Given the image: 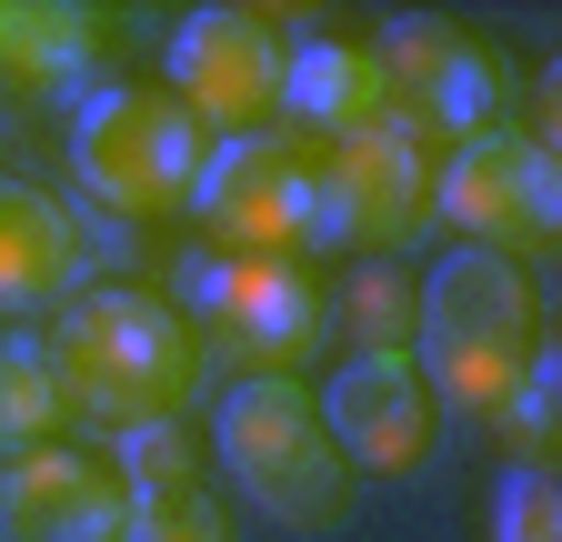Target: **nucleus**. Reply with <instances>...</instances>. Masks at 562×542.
<instances>
[{"mask_svg": "<svg viewBox=\"0 0 562 542\" xmlns=\"http://www.w3.org/2000/svg\"><path fill=\"white\" fill-rule=\"evenodd\" d=\"M131 542H232V522L201 483H171V493H131Z\"/></svg>", "mask_w": 562, "mask_h": 542, "instance_id": "nucleus-19", "label": "nucleus"}, {"mask_svg": "<svg viewBox=\"0 0 562 542\" xmlns=\"http://www.w3.org/2000/svg\"><path fill=\"white\" fill-rule=\"evenodd\" d=\"M552 382H562V352L542 342V352H532V372L503 392V413H492V422L513 432V452H522V462H542V452H552Z\"/></svg>", "mask_w": 562, "mask_h": 542, "instance_id": "nucleus-21", "label": "nucleus"}, {"mask_svg": "<svg viewBox=\"0 0 562 542\" xmlns=\"http://www.w3.org/2000/svg\"><path fill=\"white\" fill-rule=\"evenodd\" d=\"M281 71H292V21L281 11H241V0H211L171 31V101L191 121L232 131H271L281 111Z\"/></svg>", "mask_w": 562, "mask_h": 542, "instance_id": "nucleus-9", "label": "nucleus"}, {"mask_svg": "<svg viewBox=\"0 0 562 542\" xmlns=\"http://www.w3.org/2000/svg\"><path fill=\"white\" fill-rule=\"evenodd\" d=\"M382 101H392V131L412 151H462V142L513 131L522 71L492 31H472L452 11H412L382 31Z\"/></svg>", "mask_w": 562, "mask_h": 542, "instance_id": "nucleus-4", "label": "nucleus"}, {"mask_svg": "<svg viewBox=\"0 0 562 542\" xmlns=\"http://www.w3.org/2000/svg\"><path fill=\"white\" fill-rule=\"evenodd\" d=\"M201 121L161 91V81H111L70 111V181L81 201H101L111 222H161L191 212V181H201Z\"/></svg>", "mask_w": 562, "mask_h": 542, "instance_id": "nucleus-6", "label": "nucleus"}, {"mask_svg": "<svg viewBox=\"0 0 562 542\" xmlns=\"http://www.w3.org/2000/svg\"><path fill=\"white\" fill-rule=\"evenodd\" d=\"M101 50V11H70V0H11V41H0V81L21 91H60L81 81Z\"/></svg>", "mask_w": 562, "mask_h": 542, "instance_id": "nucleus-15", "label": "nucleus"}, {"mask_svg": "<svg viewBox=\"0 0 562 542\" xmlns=\"http://www.w3.org/2000/svg\"><path fill=\"white\" fill-rule=\"evenodd\" d=\"M41 362L60 382V413L81 422H111V432H140V422H181L191 392H201V342L191 321L140 292V282H101V292H70L60 321L41 331Z\"/></svg>", "mask_w": 562, "mask_h": 542, "instance_id": "nucleus-1", "label": "nucleus"}, {"mask_svg": "<svg viewBox=\"0 0 562 542\" xmlns=\"http://www.w3.org/2000/svg\"><path fill=\"white\" fill-rule=\"evenodd\" d=\"M542 352V302L532 271L503 251H452L412 282V372L432 392V413H472L492 422L503 392L532 372Z\"/></svg>", "mask_w": 562, "mask_h": 542, "instance_id": "nucleus-2", "label": "nucleus"}, {"mask_svg": "<svg viewBox=\"0 0 562 542\" xmlns=\"http://www.w3.org/2000/svg\"><path fill=\"white\" fill-rule=\"evenodd\" d=\"M351 342L362 352H412V282L402 271H351Z\"/></svg>", "mask_w": 562, "mask_h": 542, "instance_id": "nucleus-20", "label": "nucleus"}, {"mask_svg": "<svg viewBox=\"0 0 562 542\" xmlns=\"http://www.w3.org/2000/svg\"><path fill=\"white\" fill-rule=\"evenodd\" d=\"M322 432L351 472H422L432 442H442V413L422 392L412 352H351L322 382Z\"/></svg>", "mask_w": 562, "mask_h": 542, "instance_id": "nucleus-11", "label": "nucleus"}, {"mask_svg": "<svg viewBox=\"0 0 562 542\" xmlns=\"http://www.w3.org/2000/svg\"><path fill=\"white\" fill-rule=\"evenodd\" d=\"M422 232H432V151H412L392 121L322 142V241L412 251Z\"/></svg>", "mask_w": 562, "mask_h": 542, "instance_id": "nucleus-10", "label": "nucleus"}, {"mask_svg": "<svg viewBox=\"0 0 562 542\" xmlns=\"http://www.w3.org/2000/svg\"><path fill=\"white\" fill-rule=\"evenodd\" d=\"M191 212L222 232V251H281L322 241V142L302 131H232L201 151Z\"/></svg>", "mask_w": 562, "mask_h": 542, "instance_id": "nucleus-7", "label": "nucleus"}, {"mask_svg": "<svg viewBox=\"0 0 562 542\" xmlns=\"http://www.w3.org/2000/svg\"><path fill=\"white\" fill-rule=\"evenodd\" d=\"M81 282V222L41 181H0V312H31Z\"/></svg>", "mask_w": 562, "mask_h": 542, "instance_id": "nucleus-14", "label": "nucleus"}, {"mask_svg": "<svg viewBox=\"0 0 562 542\" xmlns=\"http://www.w3.org/2000/svg\"><path fill=\"white\" fill-rule=\"evenodd\" d=\"M0 41H11V0H0Z\"/></svg>", "mask_w": 562, "mask_h": 542, "instance_id": "nucleus-22", "label": "nucleus"}, {"mask_svg": "<svg viewBox=\"0 0 562 542\" xmlns=\"http://www.w3.org/2000/svg\"><path fill=\"white\" fill-rule=\"evenodd\" d=\"M111 472H121V493H171V483H201V452L181 422H140V432H121Z\"/></svg>", "mask_w": 562, "mask_h": 542, "instance_id": "nucleus-18", "label": "nucleus"}, {"mask_svg": "<svg viewBox=\"0 0 562 542\" xmlns=\"http://www.w3.org/2000/svg\"><path fill=\"white\" fill-rule=\"evenodd\" d=\"M211 452L241 483V503H261L292 532H331L351 512V462L322 432V402L302 382H232L211 413Z\"/></svg>", "mask_w": 562, "mask_h": 542, "instance_id": "nucleus-5", "label": "nucleus"}, {"mask_svg": "<svg viewBox=\"0 0 562 542\" xmlns=\"http://www.w3.org/2000/svg\"><path fill=\"white\" fill-rule=\"evenodd\" d=\"M281 111H292L302 142H351V131L392 121V101H382V50H362V41H292Z\"/></svg>", "mask_w": 562, "mask_h": 542, "instance_id": "nucleus-13", "label": "nucleus"}, {"mask_svg": "<svg viewBox=\"0 0 562 542\" xmlns=\"http://www.w3.org/2000/svg\"><path fill=\"white\" fill-rule=\"evenodd\" d=\"M171 312L191 321L201 362H232L241 382H302V362H322V331H331L322 282L281 251H201Z\"/></svg>", "mask_w": 562, "mask_h": 542, "instance_id": "nucleus-3", "label": "nucleus"}, {"mask_svg": "<svg viewBox=\"0 0 562 542\" xmlns=\"http://www.w3.org/2000/svg\"><path fill=\"white\" fill-rule=\"evenodd\" d=\"M60 422L70 413H60V382H50L41 342H0V462H11V452H41Z\"/></svg>", "mask_w": 562, "mask_h": 542, "instance_id": "nucleus-16", "label": "nucleus"}, {"mask_svg": "<svg viewBox=\"0 0 562 542\" xmlns=\"http://www.w3.org/2000/svg\"><path fill=\"white\" fill-rule=\"evenodd\" d=\"M0 542H131V493L101 452H11L0 462Z\"/></svg>", "mask_w": 562, "mask_h": 542, "instance_id": "nucleus-12", "label": "nucleus"}, {"mask_svg": "<svg viewBox=\"0 0 562 542\" xmlns=\"http://www.w3.org/2000/svg\"><path fill=\"white\" fill-rule=\"evenodd\" d=\"M432 222L462 232V251H542L562 232V161L542 131H492V142H462L432 161Z\"/></svg>", "mask_w": 562, "mask_h": 542, "instance_id": "nucleus-8", "label": "nucleus"}, {"mask_svg": "<svg viewBox=\"0 0 562 542\" xmlns=\"http://www.w3.org/2000/svg\"><path fill=\"white\" fill-rule=\"evenodd\" d=\"M492 542H562V483L552 462H513L492 493Z\"/></svg>", "mask_w": 562, "mask_h": 542, "instance_id": "nucleus-17", "label": "nucleus"}]
</instances>
